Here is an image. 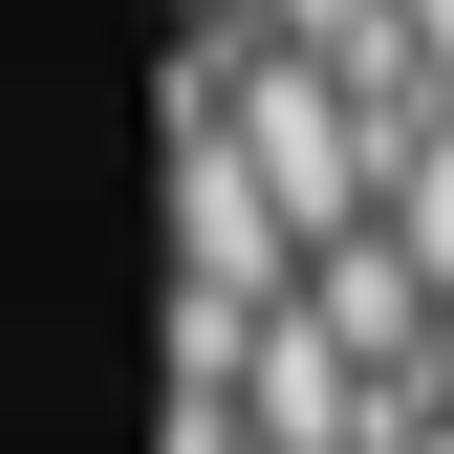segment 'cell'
<instances>
[{
    "instance_id": "obj_6",
    "label": "cell",
    "mask_w": 454,
    "mask_h": 454,
    "mask_svg": "<svg viewBox=\"0 0 454 454\" xmlns=\"http://www.w3.org/2000/svg\"><path fill=\"white\" fill-rule=\"evenodd\" d=\"M411 411H454V325H433V368H411Z\"/></svg>"
},
{
    "instance_id": "obj_7",
    "label": "cell",
    "mask_w": 454,
    "mask_h": 454,
    "mask_svg": "<svg viewBox=\"0 0 454 454\" xmlns=\"http://www.w3.org/2000/svg\"><path fill=\"white\" fill-rule=\"evenodd\" d=\"M389 454H454V411H411V433H389Z\"/></svg>"
},
{
    "instance_id": "obj_5",
    "label": "cell",
    "mask_w": 454,
    "mask_h": 454,
    "mask_svg": "<svg viewBox=\"0 0 454 454\" xmlns=\"http://www.w3.org/2000/svg\"><path fill=\"white\" fill-rule=\"evenodd\" d=\"M260 22H281V0H195V43H216V66H239V43H260Z\"/></svg>"
},
{
    "instance_id": "obj_2",
    "label": "cell",
    "mask_w": 454,
    "mask_h": 454,
    "mask_svg": "<svg viewBox=\"0 0 454 454\" xmlns=\"http://www.w3.org/2000/svg\"><path fill=\"white\" fill-rule=\"evenodd\" d=\"M303 325H325V347H368L389 389H411L454 303H433V260H411V239H389V216H368V239H325V260H303Z\"/></svg>"
},
{
    "instance_id": "obj_1",
    "label": "cell",
    "mask_w": 454,
    "mask_h": 454,
    "mask_svg": "<svg viewBox=\"0 0 454 454\" xmlns=\"http://www.w3.org/2000/svg\"><path fill=\"white\" fill-rule=\"evenodd\" d=\"M216 130H239V174L303 216V260L389 216V108L325 66V43H239V66H216Z\"/></svg>"
},
{
    "instance_id": "obj_4",
    "label": "cell",
    "mask_w": 454,
    "mask_h": 454,
    "mask_svg": "<svg viewBox=\"0 0 454 454\" xmlns=\"http://www.w3.org/2000/svg\"><path fill=\"white\" fill-rule=\"evenodd\" d=\"M389 43H411V87L454 108V0H411V22H389Z\"/></svg>"
},
{
    "instance_id": "obj_3",
    "label": "cell",
    "mask_w": 454,
    "mask_h": 454,
    "mask_svg": "<svg viewBox=\"0 0 454 454\" xmlns=\"http://www.w3.org/2000/svg\"><path fill=\"white\" fill-rule=\"evenodd\" d=\"M389 239H411V260H433V303H454V108L389 152Z\"/></svg>"
}]
</instances>
